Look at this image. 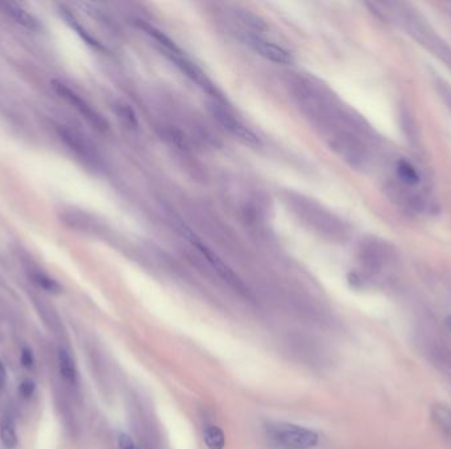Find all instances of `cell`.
<instances>
[{"label": "cell", "instance_id": "obj_1", "mask_svg": "<svg viewBox=\"0 0 451 449\" xmlns=\"http://www.w3.org/2000/svg\"><path fill=\"white\" fill-rule=\"evenodd\" d=\"M397 13L400 16V23L404 26L408 33L415 37L421 45H424L428 50H430L434 55H437L441 61L451 67V49L445 44L442 38L424 20H421L409 9L400 7Z\"/></svg>", "mask_w": 451, "mask_h": 449}, {"label": "cell", "instance_id": "obj_2", "mask_svg": "<svg viewBox=\"0 0 451 449\" xmlns=\"http://www.w3.org/2000/svg\"><path fill=\"white\" fill-rule=\"evenodd\" d=\"M173 222H174V224H176V229H177L186 240H189L193 247H196V248L201 251V254L206 259V261L210 264V266L217 271L218 276L223 279L228 286H231V288H234L235 291H238V293H240V294H244V296L248 294V290L245 288L243 281L235 274L234 270L231 269L227 264H225V261L222 260V259L218 256L217 253H214V251H211L208 245L203 243V242L199 239L198 236L190 229L188 225L185 224L184 222H181L180 219H176V220H173Z\"/></svg>", "mask_w": 451, "mask_h": 449}, {"label": "cell", "instance_id": "obj_3", "mask_svg": "<svg viewBox=\"0 0 451 449\" xmlns=\"http://www.w3.org/2000/svg\"><path fill=\"white\" fill-rule=\"evenodd\" d=\"M268 436L281 449H312L319 443L316 431L292 423H271Z\"/></svg>", "mask_w": 451, "mask_h": 449}, {"label": "cell", "instance_id": "obj_4", "mask_svg": "<svg viewBox=\"0 0 451 449\" xmlns=\"http://www.w3.org/2000/svg\"><path fill=\"white\" fill-rule=\"evenodd\" d=\"M52 87L57 92V95L63 100H66L70 106L75 108L82 117H85L91 126H94L98 131H106L109 128L107 120L100 115V112L95 108L91 107L90 104L80 97L75 91L72 90L69 86H66L63 82H52Z\"/></svg>", "mask_w": 451, "mask_h": 449}, {"label": "cell", "instance_id": "obj_5", "mask_svg": "<svg viewBox=\"0 0 451 449\" xmlns=\"http://www.w3.org/2000/svg\"><path fill=\"white\" fill-rule=\"evenodd\" d=\"M211 112L219 121V124L227 129L231 135H234L236 139L242 140L245 144L255 145V146L260 145V139L255 135L248 126H244L240 120H238L231 114H228L226 109L214 104L211 107Z\"/></svg>", "mask_w": 451, "mask_h": 449}, {"label": "cell", "instance_id": "obj_6", "mask_svg": "<svg viewBox=\"0 0 451 449\" xmlns=\"http://www.w3.org/2000/svg\"><path fill=\"white\" fill-rule=\"evenodd\" d=\"M57 132H58V136L63 143L69 146V149H72L77 156H80L82 160L91 162V163L97 162L98 160L97 152L85 136H82L75 129H72L66 126H58Z\"/></svg>", "mask_w": 451, "mask_h": 449}, {"label": "cell", "instance_id": "obj_7", "mask_svg": "<svg viewBox=\"0 0 451 449\" xmlns=\"http://www.w3.org/2000/svg\"><path fill=\"white\" fill-rule=\"evenodd\" d=\"M248 44L253 46L255 52H258L264 58L270 60L272 63H282V65H289V63H293V57L287 49H284L282 46L277 45L272 41H268L265 38L259 36H250L248 37Z\"/></svg>", "mask_w": 451, "mask_h": 449}, {"label": "cell", "instance_id": "obj_8", "mask_svg": "<svg viewBox=\"0 0 451 449\" xmlns=\"http://www.w3.org/2000/svg\"><path fill=\"white\" fill-rule=\"evenodd\" d=\"M0 9L4 12L9 18H12L16 24L21 27L27 28L31 31L40 29V21L32 13H29L27 9L20 7L16 3L11 1H0Z\"/></svg>", "mask_w": 451, "mask_h": 449}, {"label": "cell", "instance_id": "obj_9", "mask_svg": "<svg viewBox=\"0 0 451 449\" xmlns=\"http://www.w3.org/2000/svg\"><path fill=\"white\" fill-rule=\"evenodd\" d=\"M61 16H63V20L70 26L73 31H74L78 36L81 37L82 40H83L86 44L94 46V48H97V49H103V46H102L100 41H98L95 37L92 36L86 28L82 27L81 23L75 18V16L73 15L69 9L61 7Z\"/></svg>", "mask_w": 451, "mask_h": 449}, {"label": "cell", "instance_id": "obj_10", "mask_svg": "<svg viewBox=\"0 0 451 449\" xmlns=\"http://www.w3.org/2000/svg\"><path fill=\"white\" fill-rule=\"evenodd\" d=\"M432 419L438 430L451 440V409L446 404H434L432 407Z\"/></svg>", "mask_w": 451, "mask_h": 449}, {"label": "cell", "instance_id": "obj_11", "mask_svg": "<svg viewBox=\"0 0 451 449\" xmlns=\"http://www.w3.org/2000/svg\"><path fill=\"white\" fill-rule=\"evenodd\" d=\"M58 370H60V374L61 377L69 382V384H75L77 381V368H75V362L73 359L70 353L66 350H58Z\"/></svg>", "mask_w": 451, "mask_h": 449}, {"label": "cell", "instance_id": "obj_12", "mask_svg": "<svg viewBox=\"0 0 451 449\" xmlns=\"http://www.w3.org/2000/svg\"><path fill=\"white\" fill-rule=\"evenodd\" d=\"M0 440L6 448L12 449L18 444V432L15 421L6 415L0 421Z\"/></svg>", "mask_w": 451, "mask_h": 449}, {"label": "cell", "instance_id": "obj_13", "mask_svg": "<svg viewBox=\"0 0 451 449\" xmlns=\"http://www.w3.org/2000/svg\"><path fill=\"white\" fill-rule=\"evenodd\" d=\"M203 441L208 449H223L226 445L225 433L217 426H208L203 431Z\"/></svg>", "mask_w": 451, "mask_h": 449}, {"label": "cell", "instance_id": "obj_14", "mask_svg": "<svg viewBox=\"0 0 451 449\" xmlns=\"http://www.w3.org/2000/svg\"><path fill=\"white\" fill-rule=\"evenodd\" d=\"M397 174L398 178L405 185H417L420 182V175L415 168L408 161L397 162Z\"/></svg>", "mask_w": 451, "mask_h": 449}, {"label": "cell", "instance_id": "obj_15", "mask_svg": "<svg viewBox=\"0 0 451 449\" xmlns=\"http://www.w3.org/2000/svg\"><path fill=\"white\" fill-rule=\"evenodd\" d=\"M32 278L35 281L38 288L46 290L48 293H52V294H58L61 293V286L60 283L55 281V279L49 277L46 273H41V271H36L32 274Z\"/></svg>", "mask_w": 451, "mask_h": 449}, {"label": "cell", "instance_id": "obj_16", "mask_svg": "<svg viewBox=\"0 0 451 449\" xmlns=\"http://www.w3.org/2000/svg\"><path fill=\"white\" fill-rule=\"evenodd\" d=\"M115 111H117V117H120V119L126 123L127 126H132V128L137 126V120H136L135 114H134V111L128 107L127 104L119 103V104H117V107H115Z\"/></svg>", "mask_w": 451, "mask_h": 449}, {"label": "cell", "instance_id": "obj_17", "mask_svg": "<svg viewBox=\"0 0 451 449\" xmlns=\"http://www.w3.org/2000/svg\"><path fill=\"white\" fill-rule=\"evenodd\" d=\"M401 126H403V129L408 136V139H415V123L408 112H401Z\"/></svg>", "mask_w": 451, "mask_h": 449}, {"label": "cell", "instance_id": "obj_18", "mask_svg": "<svg viewBox=\"0 0 451 449\" xmlns=\"http://www.w3.org/2000/svg\"><path fill=\"white\" fill-rule=\"evenodd\" d=\"M117 444H119V448L120 449H140L136 445L134 439L129 435L123 433V432L119 433V436H117Z\"/></svg>", "mask_w": 451, "mask_h": 449}, {"label": "cell", "instance_id": "obj_19", "mask_svg": "<svg viewBox=\"0 0 451 449\" xmlns=\"http://www.w3.org/2000/svg\"><path fill=\"white\" fill-rule=\"evenodd\" d=\"M20 359H21V364H23L24 368H33V365H35V357H33L32 350H29V348H23V350H21Z\"/></svg>", "mask_w": 451, "mask_h": 449}, {"label": "cell", "instance_id": "obj_20", "mask_svg": "<svg viewBox=\"0 0 451 449\" xmlns=\"http://www.w3.org/2000/svg\"><path fill=\"white\" fill-rule=\"evenodd\" d=\"M35 390H36L35 382H33V381H29V379L23 381V382L20 384V386H18V391H20V394L24 396V398H29V396H33Z\"/></svg>", "mask_w": 451, "mask_h": 449}, {"label": "cell", "instance_id": "obj_21", "mask_svg": "<svg viewBox=\"0 0 451 449\" xmlns=\"http://www.w3.org/2000/svg\"><path fill=\"white\" fill-rule=\"evenodd\" d=\"M438 87H440V90H441V97H442L443 99L447 102V104H449V107L451 108V89L450 87H447L445 83H441V85H438Z\"/></svg>", "mask_w": 451, "mask_h": 449}, {"label": "cell", "instance_id": "obj_22", "mask_svg": "<svg viewBox=\"0 0 451 449\" xmlns=\"http://www.w3.org/2000/svg\"><path fill=\"white\" fill-rule=\"evenodd\" d=\"M6 381H7V370H6L3 361L0 359V387L4 386Z\"/></svg>", "mask_w": 451, "mask_h": 449}, {"label": "cell", "instance_id": "obj_23", "mask_svg": "<svg viewBox=\"0 0 451 449\" xmlns=\"http://www.w3.org/2000/svg\"><path fill=\"white\" fill-rule=\"evenodd\" d=\"M445 324H446V327H447V330L451 331V315H449L446 319H445Z\"/></svg>", "mask_w": 451, "mask_h": 449}]
</instances>
